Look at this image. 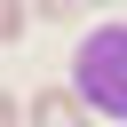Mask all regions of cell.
<instances>
[{
  "label": "cell",
  "mask_w": 127,
  "mask_h": 127,
  "mask_svg": "<svg viewBox=\"0 0 127 127\" xmlns=\"http://www.w3.org/2000/svg\"><path fill=\"white\" fill-rule=\"evenodd\" d=\"M71 8H87V0H40V16H71Z\"/></svg>",
  "instance_id": "7a4b0ae2"
},
{
  "label": "cell",
  "mask_w": 127,
  "mask_h": 127,
  "mask_svg": "<svg viewBox=\"0 0 127 127\" xmlns=\"http://www.w3.org/2000/svg\"><path fill=\"white\" fill-rule=\"evenodd\" d=\"M87 8H95V0H87Z\"/></svg>",
  "instance_id": "3957f363"
},
{
  "label": "cell",
  "mask_w": 127,
  "mask_h": 127,
  "mask_svg": "<svg viewBox=\"0 0 127 127\" xmlns=\"http://www.w3.org/2000/svg\"><path fill=\"white\" fill-rule=\"evenodd\" d=\"M71 111H79L71 87H40V95H32V119H71Z\"/></svg>",
  "instance_id": "6da1fadb"
}]
</instances>
